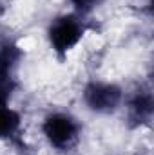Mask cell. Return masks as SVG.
Returning <instances> with one entry per match:
<instances>
[{"label":"cell","mask_w":154,"mask_h":155,"mask_svg":"<svg viewBox=\"0 0 154 155\" xmlns=\"http://www.w3.org/2000/svg\"><path fill=\"white\" fill-rule=\"evenodd\" d=\"M89 29V18H83L73 11H64L47 22L44 36L53 56L64 63L80 47Z\"/></svg>","instance_id":"obj_1"},{"label":"cell","mask_w":154,"mask_h":155,"mask_svg":"<svg viewBox=\"0 0 154 155\" xmlns=\"http://www.w3.org/2000/svg\"><path fill=\"white\" fill-rule=\"evenodd\" d=\"M40 135L53 152L67 155L80 146L83 135V124L80 117L71 110L54 108L42 117Z\"/></svg>","instance_id":"obj_2"},{"label":"cell","mask_w":154,"mask_h":155,"mask_svg":"<svg viewBox=\"0 0 154 155\" xmlns=\"http://www.w3.org/2000/svg\"><path fill=\"white\" fill-rule=\"evenodd\" d=\"M125 92L127 90L116 81L93 78L83 83L80 92V101L89 114L113 116L121 110Z\"/></svg>","instance_id":"obj_3"},{"label":"cell","mask_w":154,"mask_h":155,"mask_svg":"<svg viewBox=\"0 0 154 155\" xmlns=\"http://www.w3.org/2000/svg\"><path fill=\"white\" fill-rule=\"evenodd\" d=\"M125 114V119L132 128H142L151 123L154 112V101L152 92L149 87H140L134 88L132 92H125L123 107L121 110Z\"/></svg>","instance_id":"obj_4"},{"label":"cell","mask_w":154,"mask_h":155,"mask_svg":"<svg viewBox=\"0 0 154 155\" xmlns=\"http://www.w3.org/2000/svg\"><path fill=\"white\" fill-rule=\"evenodd\" d=\"M24 128V116L13 105L0 107V141L15 143L20 139Z\"/></svg>","instance_id":"obj_5"},{"label":"cell","mask_w":154,"mask_h":155,"mask_svg":"<svg viewBox=\"0 0 154 155\" xmlns=\"http://www.w3.org/2000/svg\"><path fill=\"white\" fill-rule=\"evenodd\" d=\"M69 2V5H71V9L69 11H73V13H76L80 16H83V18H89L96 9H100L107 0H67Z\"/></svg>","instance_id":"obj_6"},{"label":"cell","mask_w":154,"mask_h":155,"mask_svg":"<svg viewBox=\"0 0 154 155\" xmlns=\"http://www.w3.org/2000/svg\"><path fill=\"white\" fill-rule=\"evenodd\" d=\"M4 13V0H0V15Z\"/></svg>","instance_id":"obj_7"}]
</instances>
